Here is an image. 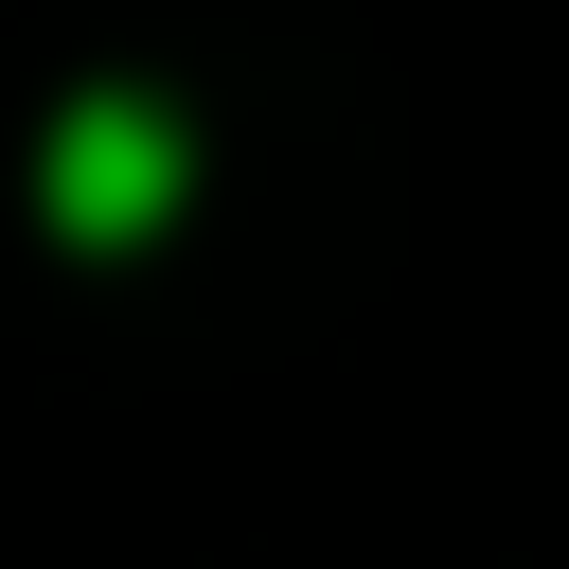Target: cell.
Segmentation results:
<instances>
[{
  "label": "cell",
  "instance_id": "cell-1",
  "mask_svg": "<svg viewBox=\"0 0 569 569\" xmlns=\"http://www.w3.org/2000/svg\"><path fill=\"white\" fill-rule=\"evenodd\" d=\"M178 196H196V124H178L142 71H89V89L53 107V142H36V213H53L71 249H160Z\"/></svg>",
  "mask_w": 569,
  "mask_h": 569
}]
</instances>
